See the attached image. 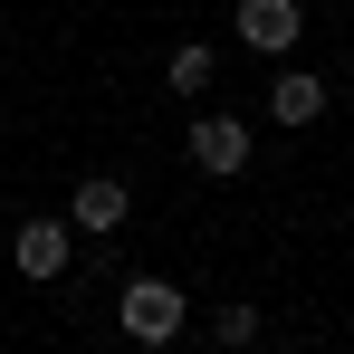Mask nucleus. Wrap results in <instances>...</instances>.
Listing matches in <instances>:
<instances>
[{"mask_svg":"<svg viewBox=\"0 0 354 354\" xmlns=\"http://www.w3.org/2000/svg\"><path fill=\"white\" fill-rule=\"evenodd\" d=\"M182 316H192V306H182L173 278H124V335H134V345H173Z\"/></svg>","mask_w":354,"mask_h":354,"instance_id":"f257e3e1","label":"nucleus"},{"mask_svg":"<svg viewBox=\"0 0 354 354\" xmlns=\"http://www.w3.org/2000/svg\"><path fill=\"white\" fill-rule=\"evenodd\" d=\"M10 259H19V278H29V288H58V278H67V259H77V239H67L58 211H39V221H19Z\"/></svg>","mask_w":354,"mask_h":354,"instance_id":"f03ea898","label":"nucleus"},{"mask_svg":"<svg viewBox=\"0 0 354 354\" xmlns=\"http://www.w3.org/2000/svg\"><path fill=\"white\" fill-rule=\"evenodd\" d=\"M239 39L259 58H288L297 39H306V0H239Z\"/></svg>","mask_w":354,"mask_h":354,"instance_id":"7ed1b4c3","label":"nucleus"},{"mask_svg":"<svg viewBox=\"0 0 354 354\" xmlns=\"http://www.w3.org/2000/svg\"><path fill=\"white\" fill-rule=\"evenodd\" d=\"M192 163L201 173H239L249 163V124L239 115H192Z\"/></svg>","mask_w":354,"mask_h":354,"instance_id":"20e7f679","label":"nucleus"},{"mask_svg":"<svg viewBox=\"0 0 354 354\" xmlns=\"http://www.w3.org/2000/svg\"><path fill=\"white\" fill-rule=\"evenodd\" d=\"M268 115L278 124H316L326 115V77H316V67H278V77H268Z\"/></svg>","mask_w":354,"mask_h":354,"instance_id":"39448f33","label":"nucleus"},{"mask_svg":"<svg viewBox=\"0 0 354 354\" xmlns=\"http://www.w3.org/2000/svg\"><path fill=\"white\" fill-rule=\"evenodd\" d=\"M124 211H134V201H124V182L115 173H96V182H77V201H67V221H77V230H124Z\"/></svg>","mask_w":354,"mask_h":354,"instance_id":"423d86ee","label":"nucleus"},{"mask_svg":"<svg viewBox=\"0 0 354 354\" xmlns=\"http://www.w3.org/2000/svg\"><path fill=\"white\" fill-rule=\"evenodd\" d=\"M211 48H201V39H192V48H173V58H163V77H173V96H201V86H211Z\"/></svg>","mask_w":354,"mask_h":354,"instance_id":"0eeeda50","label":"nucleus"},{"mask_svg":"<svg viewBox=\"0 0 354 354\" xmlns=\"http://www.w3.org/2000/svg\"><path fill=\"white\" fill-rule=\"evenodd\" d=\"M211 345H259V316H249V306H221V316H211Z\"/></svg>","mask_w":354,"mask_h":354,"instance_id":"6e6552de","label":"nucleus"}]
</instances>
